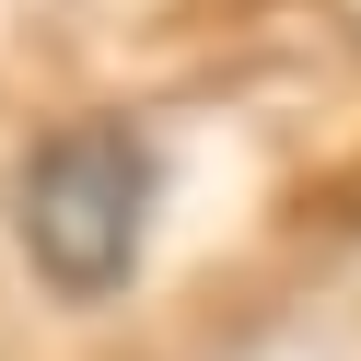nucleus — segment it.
Returning a JSON list of instances; mask_svg holds the SVG:
<instances>
[{
  "label": "nucleus",
  "mask_w": 361,
  "mask_h": 361,
  "mask_svg": "<svg viewBox=\"0 0 361 361\" xmlns=\"http://www.w3.org/2000/svg\"><path fill=\"white\" fill-rule=\"evenodd\" d=\"M140 221H152V140L117 117H82L59 140H35L24 164V257L47 291L105 303L140 268Z\"/></svg>",
  "instance_id": "1"
}]
</instances>
